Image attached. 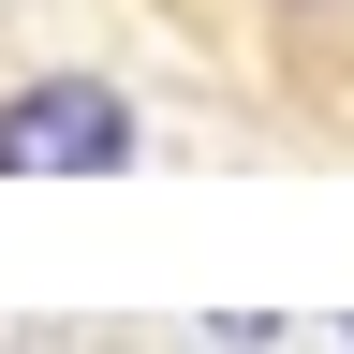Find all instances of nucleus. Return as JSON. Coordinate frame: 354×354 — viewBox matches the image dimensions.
<instances>
[{"label": "nucleus", "mask_w": 354, "mask_h": 354, "mask_svg": "<svg viewBox=\"0 0 354 354\" xmlns=\"http://www.w3.org/2000/svg\"><path fill=\"white\" fill-rule=\"evenodd\" d=\"M133 162H148V104L118 74L59 59L0 88V177H133Z\"/></svg>", "instance_id": "obj_1"}, {"label": "nucleus", "mask_w": 354, "mask_h": 354, "mask_svg": "<svg viewBox=\"0 0 354 354\" xmlns=\"http://www.w3.org/2000/svg\"><path fill=\"white\" fill-rule=\"evenodd\" d=\"M281 30H354V0H266Z\"/></svg>", "instance_id": "obj_2"}]
</instances>
